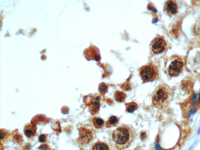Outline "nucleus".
Returning a JSON list of instances; mask_svg holds the SVG:
<instances>
[{"label":"nucleus","instance_id":"nucleus-1","mask_svg":"<svg viewBox=\"0 0 200 150\" xmlns=\"http://www.w3.org/2000/svg\"><path fill=\"white\" fill-rule=\"evenodd\" d=\"M136 136V131L133 127L122 125L113 131L112 139L116 146L122 149L129 147Z\"/></svg>","mask_w":200,"mask_h":150},{"label":"nucleus","instance_id":"nucleus-14","mask_svg":"<svg viewBox=\"0 0 200 150\" xmlns=\"http://www.w3.org/2000/svg\"><path fill=\"white\" fill-rule=\"evenodd\" d=\"M126 97V94L122 91L117 90L115 93V99L116 101L119 103H124L125 102Z\"/></svg>","mask_w":200,"mask_h":150},{"label":"nucleus","instance_id":"nucleus-12","mask_svg":"<svg viewBox=\"0 0 200 150\" xmlns=\"http://www.w3.org/2000/svg\"><path fill=\"white\" fill-rule=\"evenodd\" d=\"M90 150H110V148L107 143L98 141L93 144Z\"/></svg>","mask_w":200,"mask_h":150},{"label":"nucleus","instance_id":"nucleus-20","mask_svg":"<svg viewBox=\"0 0 200 150\" xmlns=\"http://www.w3.org/2000/svg\"><path fill=\"white\" fill-rule=\"evenodd\" d=\"M39 148L41 150H48L49 149V147L46 145L43 144L39 147Z\"/></svg>","mask_w":200,"mask_h":150},{"label":"nucleus","instance_id":"nucleus-11","mask_svg":"<svg viewBox=\"0 0 200 150\" xmlns=\"http://www.w3.org/2000/svg\"><path fill=\"white\" fill-rule=\"evenodd\" d=\"M36 125L32 123H27L24 127V133L25 136L30 140H33V139L36 134Z\"/></svg>","mask_w":200,"mask_h":150},{"label":"nucleus","instance_id":"nucleus-3","mask_svg":"<svg viewBox=\"0 0 200 150\" xmlns=\"http://www.w3.org/2000/svg\"><path fill=\"white\" fill-rule=\"evenodd\" d=\"M140 74L144 83L152 82L159 78L158 68L153 63H150L140 69Z\"/></svg>","mask_w":200,"mask_h":150},{"label":"nucleus","instance_id":"nucleus-7","mask_svg":"<svg viewBox=\"0 0 200 150\" xmlns=\"http://www.w3.org/2000/svg\"><path fill=\"white\" fill-rule=\"evenodd\" d=\"M167 47L166 41L163 37L155 38L151 44V48L154 53L158 54L163 52Z\"/></svg>","mask_w":200,"mask_h":150},{"label":"nucleus","instance_id":"nucleus-10","mask_svg":"<svg viewBox=\"0 0 200 150\" xmlns=\"http://www.w3.org/2000/svg\"><path fill=\"white\" fill-rule=\"evenodd\" d=\"M87 59H93L99 61L100 59V53L99 49L95 46H92L89 48L85 53Z\"/></svg>","mask_w":200,"mask_h":150},{"label":"nucleus","instance_id":"nucleus-9","mask_svg":"<svg viewBox=\"0 0 200 150\" xmlns=\"http://www.w3.org/2000/svg\"><path fill=\"white\" fill-rule=\"evenodd\" d=\"M164 11L170 16L175 15L178 12V6L176 2L173 0L167 1L164 5Z\"/></svg>","mask_w":200,"mask_h":150},{"label":"nucleus","instance_id":"nucleus-17","mask_svg":"<svg viewBox=\"0 0 200 150\" xmlns=\"http://www.w3.org/2000/svg\"><path fill=\"white\" fill-rule=\"evenodd\" d=\"M108 88V87L106 85L105 83H103L100 84L99 85V89L100 94L102 95H104L107 92Z\"/></svg>","mask_w":200,"mask_h":150},{"label":"nucleus","instance_id":"nucleus-13","mask_svg":"<svg viewBox=\"0 0 200 150\" xmlns=\"http://www.w3.org/2000/svg\"><path fill=\"white\" fill-rule=\"evenodd\" d=\"M119 118L116 116H110L106 123V126L108 128L116 126L119 124Z\"/></svg>","mask_w":200,"mask_h":150},{"label":"nucleus","instance_id":"nucleus-21","mask_svg":"<svg viewBox=\"0 0 200 150\" xmlns=\"http://www.w3.org/2000/svg\"><path fill=\"white\" fill-rule=\"evenodd\" d=\"M198 134L199 135H200V129L199 130H198Z\"/></svg>","mask_w":200,"mask_h":150},{"label":"nucleus","instance_id":"nucleus-16","mask_svg":"<svg viewBox=\"0 0 200 150\" xmlns=\"http://www.w3.org/2000/svg\"><path fill=\"white\" fill-rule=\"evenodd\" d=\"M126 111L129 113H132L138 108V106L135 102L125 104Z\"/></svg>","mask_w":200,"mask_h":150},{"label":"nucleus","instance_id":"nucleus-8","mask_svg":"<svg viewBox=\"0 0 200 150\" xmlns=\"http://www.w3.org/2000/svg\"><path fill=\"white\" fill-rule=\"evenodd\" d=\"M87 104L90 112L92 115L98 113L100 106V97L93 95L90 97L89 101Z\"/></svg>","mask_w":200,"mask_h":150},{"label":"nucleus","instance_id":"nucleus-4","mask_svg":"<svg viewBox=\"0 0 200 150\" xmlns=\"http://www.w3.org/2000/svg\"><path fill=\"white\" fill-rule=\"evenodd\" d=\"M200 107V94H193L185 103L183 107L184 115L187 118L195 113Z\"/></svg>","mask_w":200,"mask_h":150},{"label":"nucleus","instance_id":"nucleus-5","mask_svg":"<svg viewBox=\"0 0 200 150\" xmlns=\"http://www.w3.org/2000/svg\"><path fill=\"white\" fill-rule=\"evenodd\" d=\"M184 62L181 58L173 57L168 68V73L170 76L177 77L182 72Z\"/></svg>","mask_w":200,"mask_h":150},{"label":"nucleus","instance_id":"nucleus-18","mask_svg":"<svg viewBox=\"0 0 200 150\" xmlns=\"http://www.w3.org/2000/svg\"><path fill=\"white\" fill-rule=\"evenodd\" d=\"M10 133L6 130L5 129H1V140H5L8 137Z\"/></svg>","mask_w":200,"mask_h":150},{"label":"nucleus","instance_id":"nucleus-15","mask_svg":"<svg viewBox=\"0 0 200 150\" xmlns=\"http://www.w3.org/2000/svg\"><path fill=\"white\" fill-rule=\"evenodd\" d=\"M94 126L96 129L101 128L105 125V122L101 118L95 116L93 119Z\"/></svg>","mask_w":200,"mask_h":150},{"label":"nucleus","instance_id":"nucleus-2","mask_svg":"<svg viewBox=\"0 0 200 150\" xmlns=\"http://www.w3.org/2000/svg\"><path fill=\"white\" fill-rule=\"evenodd\" d=\"M173 97V91L165 84L160 85L152 96V103L154 107L159 109L166 108L171 101Z\"/></svg>","mask_w":200,"mask_h":150},{"label":"nucleus","instance_id":"nucleus-19","mask_svg":"<svg viewBox=\"0 0 200 150\" xmlns=\"http://www.w3.org/2000/svg\"><path fill=\"white\" fill-rule=\"evenodd\" d=\"M38 140L40 142H45L46 141V135L45 134H41L38 137Z\"/></svg>","mask_w":200,"mask_h":150},{"label":"nucleus","instance_id":"nucleus-6","mask_svg":"<svg viewBox=\"0 0 200 150\" xmlns=\"http://www.w3.org/2000/svg\"><path fill=\"white\" fill-rule=\"evenodd\" d=\"M79 130V137L78 142L81 145H86L90 142L93 139V130L84 126L80 127Z\"/></svg>","mask_w":200,"mask_h":150}]
</instances>
